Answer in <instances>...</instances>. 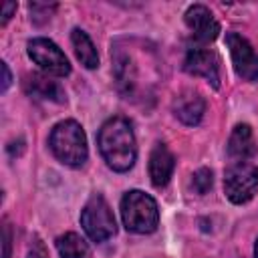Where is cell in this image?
<instances>
[{
  "label": "cell",
  "mask_w": 258,
  "mask_h": 258,
  "mask_svg": "<svg viewBox=\"0 0 258 258\" xmlns=\"http://www.w3.org/2000/svg\"><path fill=\"white\" fill-rule=\"evenodd\" d=\"M99 151L113 171H129L137 159V141L131 123L125 117L107 119L97 135Z\"/></svg>",
  "instance_id": "cell-1"
},
{
  "label": "cell",
  "mask_w": 258,
  "mask_h": 258,
  "mask_svg": "<svg viewBox=\"0 0 258 258\" xmlns=\"http://www.w3.org/2000/svg\"><path fill=\"white\" fill-rule=\"evenodd\" d=\"M48 145L54 157L69 167H81L87 161V137L83 127L75 119H64L56 123L48 135Z\"/></svg>",
  "instance_id": "cell-2"
},
{
  "label": "cell",
  "mask_w": 258,
  "mask_h": 258,
  "mask_svg": "<svg viewBox=\"0 0 258 258\" xmlns=\"http://www.w3.org/2000/svg\"><path fill=\"white\" fill-rule=\"evenodd\" d=\"M123 226L135 234H151L159 224L157 202L139 189H131L121 198Z\"/></svg>",
  "instance_id": "cell-3"
},
{
  "label": "cell",
  "mask_w": 258,
  "mask_h": 258,
  "mask_svg": "<svg viewBox=\"0 0 258 258\" xmlns=\"http://www.w3.org/2000/svg\"><path fill=\"white\" fill-rule=\"evenodd\" d=\"M81 226H83L85 234L97 244L115 236V232H117L115 216L103 196H93L85 204V208L81 212Z\"/></svg>",
  "instance_id": "cell-4"
},
{
  "label": "cell",
  "mask_w": 258,
  "mask_h": 258,
  "mask_svg": "<svg viewBox=\"0 0 258 258\" xmlns=\"http://www.w3.org/2000/svg\"><path fill=\"white\" fill-rule=\"evenodd\" d=\"M258 189V167L250 161H234L224 175V191L232 204H246Z\"/></svg>",
  "instance_id": "cell-5"
},
{
  "label": "cell",
  "mask_w": 258,
  "mask_h": 258,
  "mask_svg": "<svg viewBox=\"0 0 258 258\" xmlns=\"http://www.w3.org/2000/svg\"><path fill=\"white\" fill-rule=\"evenodd\" d=\"M28 56L52 77H67L71 73V62L67 54L48 38H32L28 42Z\"/></svg>",
  "instance_id": "cell-6"
},
{
  "label": "cell",
  "mask_w": 258,
  "mask_h": 258,
  "mask_svg": "<svg viewBox=\"0 0 258 258\" xmlns=\"http://www.w3.org/2000/svg\"><path fill=\"white\" fill-rule=\"evenodd\" d=\"M226 44L230 48L232 64H234V71L238 73V77H242L248 83L256 81L258 79V54L254 52L252 44L238 32H228Z\"/></svg>",
  "instance_id": "cell-7"
},
{
  "label": "cell",
  "mask_w": 258,
  "mask_h": 258,
  "mask_svg": "<svg viewBox=\"0 0 258 258\" xmlns=\"http://www.w3.org/2000/svg\"><path fill=\"white\" fill-rule=\"evenodd\" d=\"M183 69L189 75L204 77L214 87H220V60L214 50L204 48V46L189 48L183 60Z\"/></svg>",
  "instance_id": "cell-8"
},
{
  "label": "cell",
  "mask_w": 258,
  "mask_h": 258,
  "mask_svg": "<svg viewBox=\"0 0 258 258\" xmlns=\"http://www.w3.org/2000/svg\"><path fill=\"white\" fill-rule=\"evenodd\" d=\"M187 28L191 30V36L196 38L198 44H208L212 40H216L218 32H220V24L218 20L214 18V14L202 6V4H194L185 10V16H183Z\"/></svg>",
  "instance_id": "cell-9"
},
{
  "label": "cell",
  "mask_w": 258,
  "mask_h": 258,
  "mask_svg": "<svg viewBox=\"0 0 258 258\" xmlns=\"http://www.w3.org/2000/svg\"><path fill=\"white\" fill-rule=\"evenodd\" d=\"M175 167V157L165 143H155L149 155V177L155 187L167 185Z\"/></svg>",
  "instance_id": "cell-10"
},
{
  "label": "cell",
  "mask_w": 258,
  "mask_h": 258,
  "mask_svg": "<svg viewBox=\"0 0 258 258\" xmlns=\"http://www.w3.org/2000/svg\"><path fill=\"white\" fill-rule=\"evenodd\" d=\"M173 113H175V117L183 125L194 127V125H198L202 121V117L206 113V101L198 93L185 91V93H181V95L175 97V101H173Z\"/></svg>",
  "instance_id": "cell-11"
},
{
  "label": "cell",
  "mask_w": 258,
  "mask_h": 258,
  "mask_svg": "<svg viewBox=\"0 0 258 258\" xmlns=\"http://www.w3.org/2000/svg\"><path fill=\"white\" fill-rule=\"evenodd\" d=\"M256 141L250 125L240 123L232 129L230 139H228V155L234 161H248L250 157L256 155Z\"/></svg>",
  "instance_id": "cell-12"
},
{
  "label": "cell",
  "mask_w": 258,
  "mask_h": 258,
  "mask_svg": "<svg viewBox=\"0 0 258 258\" xmlns=\"http://www.w3.org/2000/svg\"><path fill=\"white\" fill-rule=\"evenodd\" d=\"M24 89L28 95L42 99V101H54V103H64V93L56 81H52L48 75L42 73H32L24 81Z\"/></svg>",
  "instance_id": "cell-13"
},
{
  "label": "cell",
  "mask_w": 258,
  "mask_h": 258,
  "mask_svg": "<svg viewBox=\"0 0 258 258\" xmlns=\"http://www.w3.org/2000/svg\"><path fill=\"white\" fill-rule=\"evenodd\" d=\"M71 42H73V48H75V54L77 58L81 60V64L85 69H97L99 67V54H97V48L93 44V40L89 38V34L81 28H75L71 32Z\"/></svg>",
  "instance_id": "cell-14"
},
{
  "label": "cell",
  "mask_w": 258,
  "mask_h": 258,
  "mask_svg": "<svg viewBox=\"0 0 258 258\" xmlns=\"http://www.w3.org/2000/svg\"><path fill=\"white\" fill-rule=\"evenodd\" d=\"M56 250L60 258H89L91 250L89 244L75 232H67L56 238Z\"/></svg>",
  "instance_id": "cell-15"
},
{
  "label": "cell",
  "mask_w": 258,
  "mask_h": 258,
  "mask_svg": "<svg viewBox=\"0 0 258 258\" xmlns=\"http://www.w3.org/2000/svg\"><path fill=\"white\" fill-rule=\"evenodd\" d=\"M191 187L200 194V196H204L210 187H212V171L210 169H206V167H202V169H198L196 173H194V179H191Z\"/></svg>",
  "instance_id": "cell-16"
},
{
  "label": "cell",
  "mask_w": 258,
  "mask_h": 258,
  "mask_svg": "<svg viewBox=\"0 0 258 258\" xmlns=\"http://www.w3.org/2000/svg\"><path fill=\"white\" fill-rule=\"evenodd\" d=\"M26 258H50V256H48V250H46V246H44V242H42L38 236H32V240H30V244H28Z\"/></svg>",
  "instance_id": "cell-17"
},
{
  "label": "cell",
  "mask_w": 258,
  "mask_h": 258,
  "mask_svg": "<svg viewBox=\"0 0 258 258\" xmlns=\"http://www.w3.org/2000/svg\"><path fill=\"white\" fill-rule=\"evenodd\" d=\"M16 10V2H6L4 4V12H2V24H6L12 18V12Z\"/></svg>",
  "instance_id": "cell-18"
},
{
  "label": "cell",
  "mask_w": 258,
  "mask_h": 258,
  "mask_svg": "<svg viewBox=\"0 0 258 258\" xmlns=\"http://www.w3.org/2000/svg\"><path fill=\"white\" fill-rule=\"evenodd\" d=\"M2 75H4V81H2V91H6V89H8V85H10V81H12L10 71H8V64H6V62H2Z\"/></svg>",
  "instance_id": "cell-19"
},
{
  "label": "cell",
  "mask_w": 258,
  "mask_h": 258,
  "mask_svg": "<svg viewBox=\"0 0 258 258\" xmlns=\"http://www.w3.org/2000/svg\"><path fill=\"white\" fill-rule=\"evenodd\" d=\"M10 256V232L8 226H4V258Z\"/></svg>",
  "instance_id": "cell-20"
},
{
  "label": "cell",
  "mask_w": 258,
  "mask_h": 258,
  "mask_svg": "<svg viewBox=\"0 0 258 258\" xmlns=\"http://www.w3.org/2000/svg\"><path fill=\"white\" fill-rule=\"evenodd\" d=\"M254 256L258 258V240H256V246H254Z\"/></svg>",
  "instance_id": "cell-21"
}]
</instances>
